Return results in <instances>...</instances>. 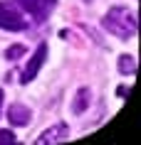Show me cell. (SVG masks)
I'll return each mask as SVG.
<instances>
[{"label": "cell", "instance_id": "obj_1", "mask_svg": "<svg viewBox=\"0 0 141 145\" xmlns=\"http://www.w3.org/2000/svg\"><path fill=\"white\" fill-rule=\"evenodd\" d=\"M104 27L119 39H129L136 35V15L126 8H111L104 17Z\"/></svg>", "mask_w": 141, "mask_h": 145}, {"label": "cell", "instance_id": "obj_2", "mask_svg": "<svg viewBox=\"0 0 141 145\" xmlns=\"http://www.w3.org/2000/svg\"><path fill=\"white\" fill-rule=\"evenodd\" d=\"M27 27V20H23V15L15 8H10L8 3H0V30L20 32Z\"/></svg>", "mask_w": 141, "mask_h": 145}, {"label": "cell", "instance_id": "obj_3", "mask_svg": "<svg viewBox=\"0 0 141 145\" xmlns=\"http://www.w3.org/2000/svg\"><path fill=\"white\" fill-rule=\"evenodd\" d=\"M15 3L25 10V12H30L37 22H42L47 17V12L55 8V0H15Z\"/></svg>", "mask_w": 141, "mask_h": 145}, {"label": "cell", "instance_id": "obj_4", "mask_svg": "<svg viewBox=\"0 0 141 145\" xmlns=\"http://www.w3.org/2000/svg\"><path fill=\"white\" fill-rule=\"evenodd\" d=\"M45 59H47V44L42 42V44L35 49V54L30 57V64L25 67V71H23V76H20V81L23 84H30L32 79L37 76V71H40V67L45 64Z\"/></svg>", "mask_w": 141, "mask_h": 145}, {"label": "cell", "instance_id": "obj_5", "mask_svg": "<svg viewBox=\"0 0 141 145\" xmlns=\"http://www.w3.org/2000/svg\"><path fill=\"white\" fill-rule=\"evenodd\" d=\"M70 138V128H67V123H57L55 128L45 130L42 135L35 140L37 145H47V143H60V140H67Z\"/></svg>", "mask_w": 141, "mask_h": 145}, {"label": "cell", "instance_id": "obj_6", "mask_svg": "<svg viewBox=\"0 0 141 145\" xmlns=\"http://www.w3.org/2000/svg\"><path fill=\"white\" fill-rule=\"evenodd\" d=\"M30 118H32L30 108L23 106V103H13V106L8 108V121L13 123V125H27Z\"/></svg>", "mask_w": 141, "mask_h": 145}, {"label": "cell", "instance_id": "obj_7", "mask_svg": "<svg viewBox=\"0 0 141 145\" xmlns=\"http://www.w3.org/2000/svg\"><path fill=\"white\" fill-rule=\"evenodd\" d=\"M89 99H92V91L89 89H79L77 96H74V103H72V111L74 113H84V108L89 106Z\"/></svg>", "mask_w": 141, "mask_h": 145}, {"label": "cell", "instance_id": "obj_8", "mask_svg": "<svg viewBox=\"0 0 141 145\" xmlns=\"http://www.w3.org/2000/svg\"><path fill=\"white\" fill-rule=\"evenodd\" d=\"M119 71L121 74H136V59L131 54H121L119 57Z\"/></svg>", "mask_w": 141, "mask_h": 145}, {"label": "cell", "instance_id": "obj_9", "mask_svg": "<svg viewBox=\"0 0 141 145\" xmlns=\"http://www.w3.org/2000/svg\"><path fill=\"white\" fill-rule=\"evenodd\" d=\"M23 54H25V47L23 44H13L8 52H5V57H8V59H17V57H23Z\"/></svg>", "mask_w": 141, "mask_h": 145}, {"label": "cell", "instance_id": "obj_10", "mask_svg": "<svg viewBox=\"0 0 141 145\" xmlns=\"http://www.w3.org/2000/svg\"><path fill=\"white\" fill-rule=\"evenodd\" d=\"M8 143H15L13 130H0V145H8Z\"/></svg>", "mask_w": 141, "mask_h": 145}, {"label": "cell", "instance_id": "obj_11", "mask_svg": "<svg viewBox=\"0 0 141 145\" xmlns=\"http://www.w3.org/2000/svg\"><path fill=\"white\" fill-rule=\"evenodd\" d=\"M0 106H3V89H0Z\"/></svg>", "mask_w": 141, "mask_h": 145}]
</instances>
